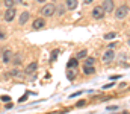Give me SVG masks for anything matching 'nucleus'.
Here are the masks:
<instances>
[{
  "mask_svg": "<svg viewBox=\"0 0 130 114\" xmlns=\"http://www.w3.org/2000/svg\"><path fill=\"white\" fill-rule=\"evenodd\" d=\"M36 69H38V64H36V62H30V64L27 66V69H26V75H30V73H33Z\"/></svg>",
  "mask_w": 130,
  "mask_h": 114,
  "instance_id": "10",
  "label": "nucleus"
},
{
  "mask_svg": "<svg viewBox=\"0 0 130 114\" xmlns=\"http://www.w3.org/2000/svg\"><path fill=\"white\" fill-rule=\"evenodd\" d=\"M104 14H106V12L103 11V8H101V6H97V8H94V9H92V17H94L95 20H101V18L104 17Z\"/></svg>",
  "mask_w": 130,
  "mask_h": 114,
  "instance_id": "3",
  "label": "nucleus"
},
{
  "mask_svg": "<svg viewBox=\"0 0 130 114\" xmlns=\"http://www.w3.org/2000/svg\"><path fill=\"white\" fill-rule=\"evenodd\" d=\"M38 2H39V3H42V2H45V0H38Z\"/></svg>",
  "mask_w": 130,
  "mask_h": 114,
  "instance_id": "27",
  "label": "nucleus"
},
{
  "mask_svg": "<svg viewBox=\"0 0 130 114\" xmlns=\"http://www.w3.org/2000/svg\"><path fill=\"white\" fill-rule=\"evenodd\" d=\"M15 5V0H5V6L6 8H12Z\"/></svg>",
  "mask_w": 130,
  "mask_h": 114,
  "instance_id": "16",
  "label": "nucleus"
},
{
  "mask_svg": "<svg viewBox=\"0 0 130 114\" xmlns=\"http://www.w3.org/2000/svg\"><path fill=\"white\" fill-rule=\"evenodd\" d=\"M94 62H95L94 58H88V59L85 61V66H94Z\"/></svg>",
  "mask_w": 130,
  "mask_h": 114,
  "instance_id": "17",
  "label": "nucleus"
},
{
  "mask_svg": "<svg viewBox=\"0 0 130 114\" xmlns=\"http://www.w3.org/2000/svg\"><path fill=\"white\" fill-rule=\"evenodd\" d=\"M45 26V20L44 18H36L33 21V29H42Z\"/></svg>",
  "mask_w": 130,
  "mask_h": 114,
  "instance_id": "8",
  "label": "nucleus"
},
{
  "mask_svg": "<svg viewBox=\"0 0 130 114\" xmlns=\"http://www.w3.org/2000/svg\"><path fill=\"white\" fill-rule=\"evenodd\" d=\"M115 46H117V43H112V44H109V49H113Z\"/></svg>",
  "mask_w": 130,
  "mask_h": 114,
  "instance_id": "23",
  "label": "nucleus"
},
{
  "mask_svg": "<svg viewBox=\"0 0 130 114\" xmlns=\"http://www.w3.org/2000/svg\"><path fill=\"white\" fill-rule=\"evenodd\" d=\"M2 100H5V102H8V100H9V97H8V96H2Z\"/></svg>",
  "mask_w": 130,
  "mask_h": 114,
  "instance_id": "22",
  "label": "nucleus"
},
{
  "mask_svg": "<svg viewBox=\"0 0 130 114\" xmlns=\"http://www.w3.org/2000/svg\"><path fill=\"white\" fill-rule=\"evenodd\" d=\"M12 56H14V53L11 52V50H3V53H2V59H3V62H11L12 61Z\"/></svg>",
  "mask_w": 130,
  "mask_h": 114,
  "instance_id": "6",
  "label": "nucleus"
},
{
  "mask_svg": "<svg viewBox=\"0 0 130 114\" xmlns=\"http://www.w3.org/2000/svg\"><path fill=\"white\" fill-rule=\"evenodd\" d=\"M83 2H85V3H91L92 0H83Z\"/></svg>",
  "mask_w": 130,
  "mask_h": 114,
  "instance_id": "26",
  "label": "nucleus"
},
{
  "mask_svg": "<svg viewBox=\"0 0 130 114\" xmlns=\"http://www.w3.org/2000/svg\"><path fill=\"white\" fill-rule=\"evenodd\" d=\"M123 114H129V111H124V113H123Z\"/></svg>",
  "mask_w": 130,
  "mask_h": 114,
  "instance_id": "28",
  "label": "nucleus"
},
{
  "mask_svg": "<svg viewBox=\"0 0 130 114\" xmlns=\"http://www.w3.org/2000/svg\"><path fill=\"white\" fill-rule=\"evenodd\" d=\"M76 69H68V72H67V78L70 79V81H73L74 78H76V72H74Z\"/></svg>",
  "mask_w": 130,
  "mask_h": 114,
  "instance_id": "13",
  "label": "nucleus"
},
{
  "mask_svg": "<svg viewBox=\"0 0 130 114\" xmlns=\"http://www.w3.org/2000/svg\"><path fill=\"white\" fill-rule=\"evenodd\" d=\"M15 18V8L12 6V8H8L6 9V12H5V20L6 21H12Z\"/></svg>",
  "mask_w": 130,
  "mask_h": 114,
  "instance_id": "5",
  "label": "nucleus"
},
{
  "mask_svg": "<svg viewBox=\"0 0 130 114\" xmlns=\"http://www.w3.org/2000/svg\"><path fill=\"white\" fill-rule=\"evenodd\" d=\"M77 67V58H73L68 61V69H76Z\"/></svg>",
  "mask_w": 130,
  "mask_h": 114,
  "instance_id": "14",
  "label": "nucleus"
},
{
  "mask_svg": "<svg viewBox=\"0 0 130 114\" xmlns=\"http://www.w3.org/2000/svg\"><path fill=\"white\" fill-rule=\"evenodd\" d=\"M29 17H30V15H29V12H27V11H24V12L20 15V20H18V23H20V24H26V21L29 20Z\"/></svg>",
  "mask_w": 130,
  "mask_h": 114,
  "instance_id": "9",
  "label": "nucleus"
},
{
  "mask_svg": "<svg viewBox=\"0 0 130 114\" xmlns=\"http://www.w3.org/2000/svg\"><path fill=\"white\" fill-rule=\"evenodd\" d=\"M113 0H103V5H101V8H103V11L104 12H112L113 11Z\"/></svg>",
  "mask_w": 130,
  "mask_h": 114,
  "instance_id": "4",
  "label": "nucleus"
},
{
  "mask_svg": "<svg viewBox=\"0 0 130 114\" xmlns=\"http://www.w3.org/2000/svg\"><path fill=\"white\" fill-rule=\"evenodd\" d=\"M5 38H6V34H5V32H2V31H0V40H5Z\"/></svg>",
  "mask_w": 130,
  "mask_h": 114,
  "instance_id": "21",
  "label": "nucleus"
},
{
  "mask_svg": "<svg viewBox=\"0 0 130 114\" xmlns=\"http://www.w3.org/2000/svg\"><path fill=\"white\" fill-rule=\"evenodd\" d=\"M55 11H56V6L55 5H45V6L41 8V15L42 17H52L55 14Z\"/></svg>",
  "mask_w": 130,
  "mask_h": 114,
  "instance_id": "1",
  "label": "nucleus"
},
{
  "mask_svg": "<svg viewBox=\"0 0 130 114\" xmlns=\"http://www.w3.org/2000/svg\"><path fill=\"white\" fill-rule=\"evenodd\" d=\"M12 75H14V76H23V73H21V72H18V70L15 69V70H12Z\"/></svg>",
  "mask_w": 130,
  "mask_h": 114,
  "instance_id": "20",
  "label": "nucleus"
},
{
  "mask_svg": "<svg viewBox=\"0 0 130 114\" xmlns=\"http://www.w3.org/2000/svg\"><path fill=\"white\" fill-rule=\"evenodd\" d=\"M65 5L68 9H76L77 8V0H65Z\"/></svg>",
  "mask_w": 130,
  "mask_h": 114,
  "instance_id": "11",
  "label": "nucleus"
},
{
  "mask_svg": "<svg viewBox=\"0 0 130 114\" xmlns=\"http://www.w3.org/2000/svg\"><path fill=\"white\" fill-rule=\"evenodd\" d=\"M94 72H95V69L92 66H85V69H83V73L85 75H92Z\"/></svg>",
  "mask_w": 130,
  "mask_h": 114,
  "instance_id": "12",
  "label": "nucleus"
},
{
  "mask_svg": "<svg viewBox=\"0 0 130 114\" xmlns=\"http://www.w3.org/2000/svg\"><path fill=\"white\" fill-rule=\"evenodd\" d=\"M115 58V53H113V49H109L104 55H103V62H110L112 59Z\"/></svg>",
  "mask_w": 130,
  "mask_h": 114,
  "instance_id": "7",
  "label": "nucleus"
},
{
  "mask_svg": "<svg viewBox=\"0 0 130 114\" xmlns=\"http://www.w3.org/2000/svg\"><path fill=\"white\" fill-rule=\"evenodd\" d=\"M115 35H117L115 32H110V34H106L104 38H106V40H110V38H115Z\"/></svg>",
  "mask_w": 130,
  "mask_h": 114,
  "instance_id": "19",
  "label": "nucleus"
},
{
  "mask_svg": "<svg viewBox=\"0 0 130 114\" xmlns=\"http://www.w3.org/2000/svg\"><path fill=\"white\" fill-rule=\"evenodd\" d=\"M14 62L15 64H20L21 62V55H14Z\"/></svg>",
  "mask_w": 130,
  "mask_h": 114,
  "instance_id": "18",
  "label": "nucleus"
},
{
  "mask_svg": "<svg viewBox=\"0 0 130 114\" xmlns=\"http://www.w3.org/2000/svg\"><path fill=\"white\" fill-rule=\"evenodd\" d=\"M127 14H129V6H127V5H123V6L117 8L115 15H117V18H118V20H124V18L127 17Z\"/></svg>",
  "mask_w": 130,
  "mask_h": 114,
  "instance_id": "2",
  "label": "nucleus"
},
{
  "mask_svg": "<svg viewBox=\"0 0 130 114\" xmlns=\"http://www.w3.org/2000/svg\"><path fill=\"white\" fill-rule=\"evenodd\" d=\"M83 105H85V102H83V100H80V102L77 104V107H83Z\"/></svg>",
  "mask_w": 130,
  "mask_h": 114,
  "instance_id": "24",
  "label": "nucleus"
},
{
  "mask_svg": "<svg viewBox=\"0 0 130 114\" xmlns=\"http://www.w3.org/2000/svg\"><path fill=\"white\" fill-rule=\"evenodd\" d=\"M117 108H118L117 105H113V107H107V110H117Z\"/></svg>",
  "mask_w": 130,
  "mask_h": 114,
  "instance_id": "25",
  "label": "nucleus"
},
{
  "mask_svg": "<svg viewBox=\"0 0 130 114\" xmlns=\"http://www.w3.org/2000/svg\"><path fill=\"white\" fill-rule=\"evenodd\" d=\"M86 55H88V52H86V50H80V52L77 53V56H76V58H77V59H80V58H85Z\"/></svg>",
  "mask_w": 130,
  "mask_h": 114,
  "instance_id": "15",
  "label": "nucleus"
}]
</instances>
